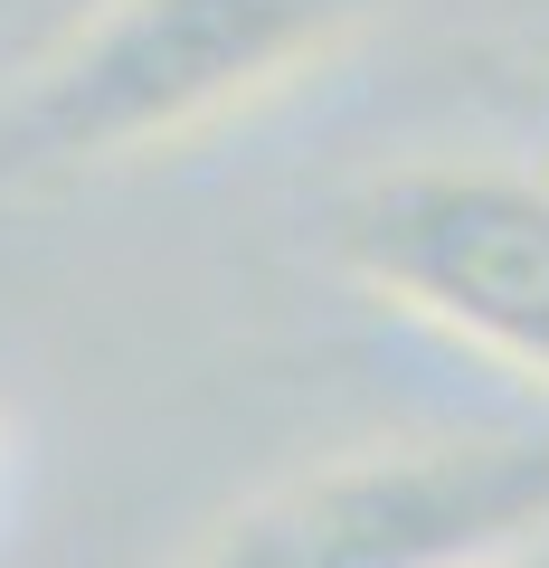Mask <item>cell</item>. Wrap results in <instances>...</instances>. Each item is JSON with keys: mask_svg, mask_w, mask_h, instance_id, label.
Segmentation results:
<instances>
[{"mask_svg": "<svg viewBox=\"0 0 549 568\" xmlns=\"http://www.w3.org/2000/svg\"><path fill=\"white\" fill-rule=\"evenodd\" d=\"M369 0H95L0 114L10 171H104L304 85L360 39Z\"/></svg>", "mask_w": 549, "mask_h": 568, "instance_id": "cell-1", "label": "cell"}, {"mask_svg": "<svg viewBox=\"0 0 549 568\" xmlns=\"http://www.w3.org/2000/svg\"><path fill=\"white\" fill-rule=\"evenodd\" d=\"M323 246L369 304L549 398V171L427 152L350 181Z\"/></svg>", "mask_w": 549, "mask_h": 568, "instance_id": "cell-3", "label": "cell"}, {"mask_svg": "<svg viewBox=\"0 0 549 568\" xmlns=\"http://www.w3.org/2000/svg\"><path fill=\"white\" fill-rule=\"evenodd\" d=\"M549 530V436H398L246 493L171 568H492Z\"/></svg>", "mask_w": 549, "mask_h": 568, "instance_id": "cell-2", "label": "cell"}, {"mask_svg": "<svg viewBox=\"0 0 549 568\" xmlns=\"http://www.w3.org/2000/svg\"><path fill=\"white\" fill-rule=\"evenodd\" d=\"M492 568H521V559H492Z\"/></svg>", "mask_w": 549, "mask_h": 568, "instance_id": "cell-4", "label": "cell"}]
</instances>
